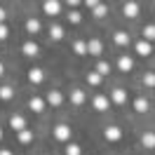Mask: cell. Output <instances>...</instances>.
<instances>
[{
    "label": "cell",
    "instance_id": "d6a6232c",
    "mask_svg": "<svg viewBox=\"0 0 155 155\" xmlns=\"http://www.w3.org/2000/svg\"><path fill=\"white\" fill-rule=\"evenodd\" d=\"M2 21H5V10L0 7V24H2Z\"/></svg>",
    "mask_w": 155,
    "mask_h": 155
},
{
    "label": "cell",
    "instance_id": "e0dca14e",
    "mask_svg": "<svg viewBox=\"0 0 155 155\" xmlns=\"http://www.w3.org/2000/svg\"><path fill=\"white\" fill-rule=\"evenodd\" d=\"M87 7L94 10V17H104L106 14V5H99V2H87Z\"/></svg>",
    "mask_w": 155,
    "mask_h": 155
},
{
    "label": "cell",
    "instance_id": "d6986e66",
    "mask_svg": "<svg viewBox=\"0 0 155 155\" xmlns=\"http://www.w3.org/2000/svg\"><path fill=\"white\" fill-rule=\"evenodd\" d=\"M97 73L101 78L108 75V73H110V64H108V61H99V64H97Z\"/></svg>",
    "mask_w": 155,
    "mask_h": 155
},
{
    "label": "cell",
    "instance_id": "f546056e",
    "mask_svg": "<svg viewBox=\"0 0 155 155\" xmlns=\"http://www.w3.org/2000/svg\"><path fill=\"white\" fill-rule=\"evenodd\" d=\"M68 19H71V24H80V14H78V12H71Z\"/></svg>",
    "mask_w": 155,
    "mask_h": 155
},
{
    "label": "cell",
    "instance_id": "ac0fdd59",
    "mask_svg": "<svg viewBox=\"0 0 155 155\" xmlns=\"http://www.w3.org/2000/svg\"><path fill=\"white\" fill-rule=\"evenodd\" d=\"M113 40H115V45H129V35H127L125 31H117Z\"/></svg>",
    "mask_w": 155,
    "mask_h": 155
},
{
    "label": "cell",
    "instance_id": "603a6c76",
    "mask_svg": "<svg viewBox=\"0 0 155 155\" xmlns=\"http://www.w3.org/2000/svg\"><path fill=\"white\" fill-rule=\"evenodd\" d=\"M12 94H14V92H12V87H10V85H2V87H0V99H2V101L12 99Z\"/></svg>",
    "mask_w": 155,
    "mask_h": 155
},
{
    "label": "cell",
    "instance_id": "1f68e13d",
    "mask_svg": "<svg viewBox=\"0 0 155 155\" xmlns=\"http://www.w3.org/2000/svg\"><path fill=\"white\" fill-rule=\"evenodd\" d=\"M0 155H12V150L10 148H0Z\"/></svg>",
    "mask_w": 155,
    "mask_h": 155
},
{
    "label": "cell",
    "instance_id": "f1b7e54d",
    "mask_svg": "<svg viewBox=\"0 0 155 155\" xmlns=\"http://www.w3.org/2000/svg\"><path fill=\"white\" fill-rule=\"evenodd\" d=\"M66 155H80V146L78 143H68L66 146Z\"/></svg>",
    "mask_w": 155,
    "mask_h": 155
},
{
    "label": "cell",
    "instance_id": "3957f363",
    "mask_svg": "<svg viewBox=\"0 0 155 155\" xmlns=\"http://www.w3.org/2000/svg\"><path fill=\"white\" fill-rule=\"evenodd\" d=\"M101 49H104L101 40H97V38L87 40V54H94V57H99V54H101Z\"/></svg>",
    "mask_w": 155,
    "mask_h": 155
},
{
    "label": "cell",
    "instance_id": "30bf717a",
    "mask_svg": "<svg viewBox=\"0 0 155 155\" xmlns=\"http://www.w3.org/2000/svg\"><path fill=\"white\" fill-rule=\"evenodd\" d=\"M150 42H148V40H139V42H136V52H139V54H141V57H148V54H150Z\"/></svg>",
    "mask_w": 155,
    "mask_h": 155
},
{
    "label": "cell",
    "instance_id": "4dcf8cb0",
    "mask_svg": "<svg viewBox=\"0 0 155 155\" xmlns=\"http://www.w3.org/2000/svg\"><path fill=\"white\" fill-rule=\"evenodd\" d=\"M5 38H7V26L0 24V40H5Z\"/></svg>",
    "mask_w": 155,
    "mask_h": 155
},
{
    "label": "cell",
    "instance_id": "5bb4252c",
    "mask_svg": "<svg viewBox=\"0 0 155 155\" xmlns=\"http://www.w3.org/2000/svg\"><path fill=\"white\" fill-rule=\"evenodd\" d=\"M71 101H73L75 106L85 104V92H82V89H73V92H71Z\"/></svg>",
    "mask_w": 155,
    "mask_h": 155
},
{
    "label": "cell",
    "instance_id": "8992f818",
    "mask_svg": "<svg viewBox=\"0 0 155 155\" xmlns=\"http://www.w3.org/2000/svg\"><path fill=\"white\" fill-rule=\"evenodd\" d=\"M122 12H125V17L134 19L136 14H139V2H125V5H122Z\"/></svg>",
    "mask_w": 155,
    "mask_h": 155
},
{
    "label": "cell",
    "instance_id": "ffe728a7",
    "mask_svg": "<svg viewBox=\"0 0 155 155\" xmlns=\"http://www.w3.org/2000/svg\"><path fill=\"white\" fill-rule=\"evenodd\" d=\"M134 108L139 110V113H146V110H148V101H146L143 97H139V99L134 101Z\"/></svg>",
    "mask_w": 155,
    "mask_h": 155
},
{
    "label": "cell",
    "instance_id": "4fadbf2b",
    "mask_svg": "<svg viewBox=\"0 0 155 155\" xmlns=\"http://www.w3.org/2000/svg\"><path fill=\"white\" fill-rule=\"evenodd\" d=\"M132 66H134V64H132V59H129V57H120V59H117V68H120L122 73L132 71Z\"/></svg>",
    "mask_w": 155,
    "mask_h": 155
},
{
    "label": "cell",
    "instance_id": "44dd1931",
    "mask_svg": "<svg viewBox=\"0 0 155 155\" xmlns=\"http://www.w3.org/2000/svg\"><path fill=\"white\" fill-rule=\"evenodd\" d=\"M26 31H28V33H38L40 31V21L38 19H28L26 21Z\"/></svg>",
    "mask_w": 155,
    "mask_h": 155
},
{
    "label": "cell",
    "instance_id": "cb8c5ba5",
    "mask_svg": "<svg viewBox=\"0 0 155 155\" xmlns=\"http://www.w3.org/2000/svg\"><path fill=\"white\" fill-rule=\"evenodd\" d=\"M19 141H21V143H31V141H33V132H31V129L19 132Z\"/></svg>",
    "mask_w": 155,
    "mask_h": 155
},
{
    "label": "cell",
    "instance_id": "e575fe53",
    "mask_svg": "<svg viewBox=\"0 0 155 155\" xmlns=\"http://www.w3.org/2000/svg\"><path fill=\"white\" fill-rule=\"evenodd\" d=\"M0 139H2V129H0Z\"/></svg>",
    "mask_w": 155,
    "mask_h": 155
},
{
    "label": "cell",
    "instance_id": "d4e9b609",
    "mask_svg": "<svg viewBox=\"0 0 155 155\" xmlns=\"http://www.w3.org/2000/svg\"><path fill=\"white\" fill-rule=\"evenodd\" d=\"M73 49H75V54H87V42L85 40H78L75 45H73Z\"/></svg>",
    "mask_w": 155,
    "mask_h": 155
},
{
    "label": "cell",
    "instance_id": "9c48e42d",
    "mask_svg": "<svg viewBox=\"0 0 155 155\" xmlns=\"http://www.w3.org/2000/svg\"><path fill=\"white\" fill-rule=\"evenodd\" d=\"M28 106H31V110L42 113V110H45V101H42L40 97H31V99H28Z\"/></svg>",
    "mask_w": 155,
    "mask_h": 155
},
{
    "label": "cell",
    "instance_id": "484cf974",
    "mask_svg": "<svg viewBox=\"0 0 155 155\" xmlns=\"http://www.w3.org/2000/svg\"><path fill=\"white\" fill-rule=\"evenodd\" d=\"M143 40H148V42H150V40H155V26H153V24L143 28Z\"/></svg>",
    "mask_w": 155,
    "mask_h": 155
},
{
    "label": "cell",
    "instance_id": "9a60e30c",
    "mask_svg": "<svg viewBox=\"0 0 155 155\" xmlns=\"http://www.w3.org/2000/svg\"><path fill=\"white\" fill-rule=\"evenodd\" d=\"M141 143H143V148H155V134L153 132H146L141 136Z\"/></svg>",
    "mask_w": 155,
    "mask_h": 155
},
{
    "label": "cell",
    "instance_id": "8fae6325",
    "mask_svg": "<svg viewBox=\"0 0 155 155\" xmlns=\"http://www.w3.org/2000/svg\"><path fill=\"white\" fill-rule=\"evenodd\" d=\"M42 10L47 12V14H59V10H61V2H57V0H47V2L42 5Z\"/></svg>",
    "mask_w": 155,
    "mask_h": 155
},
{
    "label": "cell",
    "instance_id": "836d02e7",
    "mask_svg": "<svg viewBox=\"0 0 155 155\" xmlns=\"http://www.w3.org/2000/svg\"><path fill=\"white\" fill-rule=\"evenodd\" d=\"M0 75H2V64H0Z\"/></svg>",
    "mask_w": 155,
    "mask_h": 155
},
{
    "label": "cell",
    "instance_id": "5b68a950",
    "mask_svg": "<svg viewBox=\"0 0 155 155\" xmlns=\"http://www.w3.org/2000/svg\"><path fill=\"white\" fill-rule=\"evenodd\" d=\"M94 108H97V110H108V108H110V99L104 97V94L94 97Z\"/></svg>",
    "mask_w": 155,
    "mask_h": 155
},
{
    "label": "cell",
    "instance_id": "ba28073f",
    "mask_svg": "<svg viewBox=\"0 0 155 155\" xmlns=\"http://www.w3.org/2000/svg\"><path fill=\"white\" fill-rule=\"evenodd\" d=\"M21 52H24L26 57H38V45L31 42V40H26V42L21 45Z\"/></svg>",
    "mask_w": 155,
    "mask_h": 155
},
{
    "label": "cell",
    "instance_id": "52a82bcc",
    "mask_svg": "<svg viewBox=\"0 0 155 155\" xmlns=\"http://www.w3.org/2000/svg\"><path fill=\"white\" fill-rule=\"evenodd\" d=\"M45 101H47L49 106H59V104L64 101V97H61V92H57V89H52V92H47V97H45Z\"/></svg>",
    "mask_w": 155,
    "mask_h": 155
},
{
    "label": "cell",
    "instance_id": "277c9868",
    "mask_svg": "<svg viewBox=\"0 0 155 155\" xmlns=\"http://www.w3.org/2000/svg\"><path fill=\"white\" fill-rule=\"evenodd\" d=\"M10 127L14 132H24V129H26V122H24L21 115H10Z\"/></svg>",
    "mask_w": 155,
    "mask_h": 155
},
{
    "label": "cell",
    "instance_id": "4316f807",
    "mask_svg": "<svg viewBox=\"0 0 155 155\" xmlns=\"http://www.w3.org/2000/svg\"><path fill=\"white\" fill-rule=\"evenodd\" d=\"M87 82L89 85H99V82H101V75H99L97 71H94V73H87Z\"/></svg>",
    "mask_w": 155,
    "mask_h": 155
},
{
    "label": "cell",
    "instance_id": "7a4b0ae2",
    "mask_svg": "<svg viewBox=\"0 0 155 155\" xmlns=\"http://www.w3.org/2000/svg\"><path fill=\"white\" fill-rule=\"evenodd\" d=\"M54 136H57L59 141H68V139H71V127L68 125H57L54 127Z\"/></svg>",
    "mask_w": 155,
    "mask_h": 155
},
{
    "label": "cell",
    "instance_id": "7402d4cb",
    "mask_svg": "<svg viewBox=\"0 0 155 155\" xmlns=\"http://www.w3.org/2000/svg\"><path fill=\"white\" fill-rule=\"evenodd\" d=\"M49 35H52V38H54V40H61V38H64V28H61V26H57V24H54V26L49 28Z\"/></svg>",
    "mask_w": 155,
    "mask_h": 155
},
{
    "label": "cell",
    "instance_id": "7c38bea8",
    "mask_svg": "<svg viewBox=\"0 0 155 155\" xmlns=\"http://www.w3.org/2000/svg\"><path fill=\"white\" fill-rule=\"evenodd\" d=\"M42 71H40V68H31L28 71V80L31 82H33V85H40V82H42Z\"/></svg>",
    "mask_w": 155,
    "mask_h": 155
},
{
    "label": "cell",
    "instance_id": "83f0119b",
    "mask_svg": "<svg viewBox=\"0 0 155 155\" xmlns=\"http://www.w3.org/2000/svg\"><path fill=\"white\" fill-rule=\"evenodd\" d=\"M143 85L146 87H155V73H146L143 75Z\"/></svg>",
    "mask_w": 155,
    "mask_h": 155
},
{
    "label": "cell",
    "instance_id": "2e32d148",
    "mask_svg": "<svg viewBox=\"0 0 155 155\" xmlns=\"http://www.w3.org/2000/svg\"><path fill=\"white\" fill-rule=\"evenodd\" d=\"M110 99H113L115 104H125V101H127V92L117 87V89H113V97H110Z\"/></svg>",
    "mask_w": 155,
    "mask_h": 155
},
{
    "label": "cell",
    "instance_id": "6da1fadb",
    "mask_svg": "<svg viewBox=\"0 0 155 155\" xmlns=\"http://www.w3.org/2000/svg\"><path fill=\"white\" fill-rule=\"evenodd\" d=\"M120 136H122V132H120L115 125H110V127L104 129V139H106V141H113V143H115V141H120Z\"/></svg>",
    "mask_w": 155,
    "mask_h": 155
}]
</instances>
